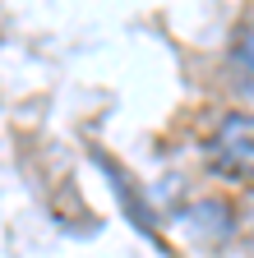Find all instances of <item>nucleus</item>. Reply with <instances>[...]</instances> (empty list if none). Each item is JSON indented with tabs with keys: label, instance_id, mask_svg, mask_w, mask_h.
Returning <instances> with one entry per match:
<instances>
[{
	"label": "nucleus",
	"instance_id": "f257e3e1",
	"mask_svg": "<svg viewBox=\"0 0 254 258\" xmlns=\"http://www.w3.org/2000/svg\"><path fill=\"white\" fill-rule=\"evenodd\" d=\"M208 171L222 180H245L254 184V111H231L213 124L204 143Z\"/></svg>",
	"mask_w": 254,
	"mask_h": 258
},
{
	"label": "nucleus",
	"instance_id": "f03ea898",
	"mask_svg": "<svg viewBox=\"0 0 254 258\" xmlns=\"http://www.w3.org/2000/svg\"><path fill=\"white\" fill-rule=\"evenodd\" d=\"M227 70H231L236 88H249V92H254V19H245V23L231 32V46H227Z\"/></svg>",
	"mask_w": 254,
	"mask_h": 258
}]
</instances>
